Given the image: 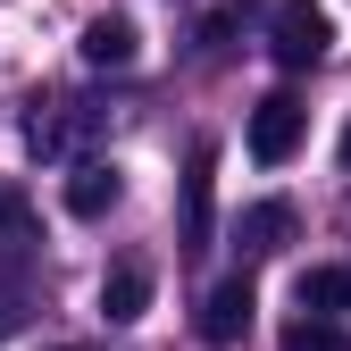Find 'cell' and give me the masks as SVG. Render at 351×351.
I'll return each instance as SVG.
<instances>
[{
    "instance_id": "cell-1",
    "label": "cell",
    "mask_w": 351,
    "mask_h": 351,
    "mask_svg": "<svg viewBox=\"0 0 351 351\" xmlns=\"http://www.w3.org/2000/svg\"><path fill=\"white\" fill-rule=\"evenodd\" d=\"M93 134H101V109L93 101H75V93H51V101H34V117H25V143H34V159H84L93 151Z\"/></svg>"
},
{
    "instance_id": "cell-2",
    "label": "cell",
    "mask_w": 351,
    "mask_h": 351,
    "mask_svg": "<svg viewBox=\"0 0 351 351\" xmlns=\"http://www.w3.org/2000/svg\"><path fill=\"white\" fill-rule=\"evenodd\" d=\"M268 51H276V67H318L335 51V17L318 9V0H285V9L268 17Z\"/></svg>"
},
{
    "instance_id": "cell-3",
    "label": "cell",
    "mask_w": 351,
    "mask_h": 351,
    "mask_svg": "<svg viewBox=\"0 0 351 351\" xmlns=\"http://www.w3.org/2000/svg\"><path fill=\"white\" fill-rule=\"evenodd\" d=\"M301 117H310V109H301L293 93H268V101L251 109V159H259V167H285L293 143H301Z\"/></svg>"
},
{
    "instance_id": "cell-4",
    "label": "cell",
    "mask_w": 351,
    "mask_h": 351,
    "mask_svg": "<svg viewBox=\"0 0 351 351\" xmlns=\"http://www.w3.org/2000/svg\"><path fill=\"white\" fill-rule=\"evenodd\" d=\"M151 310V259H117V268L101 276V318L109 326H134Z\"/></svg>"
},
{
    "instance_id": "cell-5",
    "label": "cell",
    "mask_w": 351,
    "mask_h": 351,
    "mask_svg": "<svg viewBox=\"0 0 351 351\" xmlns=\"http://www.w3.org/2000/svg\"><path fill=\"white\" fill-rule=\"evenodd\" d=\"M251 310H259L251 276H226V285H209V301H201V335H209V343H234V335L251 326Z\"/></svg>"
},
{
    "instance_id": "cell-6",
    "label": "cell",
    "mask_w": 351,
    "mask_h": 351,
    "mask_svg": "<svg viewBox=\"0 0 351 351\" xmlns=\"http://www.w3.org/2000/svg\"><path fill=\"white\" fill-rule=\"evenodd\" d=\"M42 251V217L17 184H0V268H25V259Z\"/></svg>"
},
{
    "instance_id": "cell-7",
    "label": "cell",
    "mask_w": 351,
    "mask_h": 351,
    "mask_svg": "<svg viewBox=\"0 0 351 351\" xmlns=\"http://www.w3.org/2000/svg\"><path fill=\"white\" fill-rule=\"evenodd\" d=\"M117 193H125V176H117L109 159H75V167H67V209H75V217H109Z\"/></svg>"
},
{
    "instance_id": "cell-8",
    "label": "cell",
    "mask_w": 351,
    "mask_h": 351,
    "mask_svg": "<svg viewBox=\"0 0 351 351\" xmlns=\"http://www.w3.org/2000/svg\"><path fill=\"white\" fill-rule=\"evenodd\" d=\"M209 184H217V143H193V167H184V251L209 243Z\"/></svg>"
},
{
    "instance_id": "cell-9",
    "label": "cell",
    "mask_w": 351,
    "mask_h": 351,
    "mask_svg": "<svg viewBox=\"0 0 351 351\" xmlns=\"http://www.w3.org/2000/svg\"><path fill=\"white\" fill-rule=\"evenodd\" d=\"M243 259H276L285 243H293V201H259V209H243Z\"/></svg>"
},
{
    "instance_id": "cell-10",
    "label": "cell",
    "mask_w": 351,
    "mask_h": 351,
    "mask_svg": "<svg viewBox=\"0 0 351 351\" xmlns=\"http://www.w3.org/2000/svg\"><path fill=\"white\" fill-rule=\"evenodd\" d=\"M84 59H93V67H134L143 59L134 17H93V25H84Z\"/></svg>"
},
{
    "instance_id": "cell-11",
    "label": "cell",
    "mask_w": 351,
    "mask_h": 351,
    "mask_svg": "<svg viewBox=\"0 0 351 351\" xmlns=\"http://www.w3.org/2000/svg\"><path fill=\"white\" fill-rule=\"evenodd\" d=\"M301 310L310 318H343L351 310V268H301Z\"/></svg>"
},
{
    "instance_id": "cell-12",
    "label": "cell",
    "mask_w": 351,
    "mask_h": 351,
    "mask_svg": "<svg viewBox=\"0 0 351 351\" xmlns=\"http://www.w3.org/2000/svg\"><path fill=\"white\" fill-rule=\"evenodd\" d=\"M285 351H351V335L335 318H293L285 326Z\"/></svg>"
},
{
    "instance_id": "cell-13",
    "label": "cell",
    "mask_w": 351,
    "mask_h": 351,
    "mask_svg": "<svg viewBox=\"0 0 351 351\" xmlns=\"http://www.w3.org/2000/svg\"><path fill=\"white\" fill-rule=\"evenodd\" d=\"M25 310H34L25 285H0V335H17V326H25Z\"/></svg>"
},
{
    "instance_id": "cell-14",
    "label": "cell",
    "mask_w": 351,
    "mask_h": 351,
    "mask_svg": "<svg viewBox=\"0 0 351 351\" xmlns=\"http://www.w3.org/2000/svg\"><path fill=\"white\" fill-rule=\"evenodd\" d=\"M343 167H351V125H343Z\"/></svg>"
}]
</instances>
